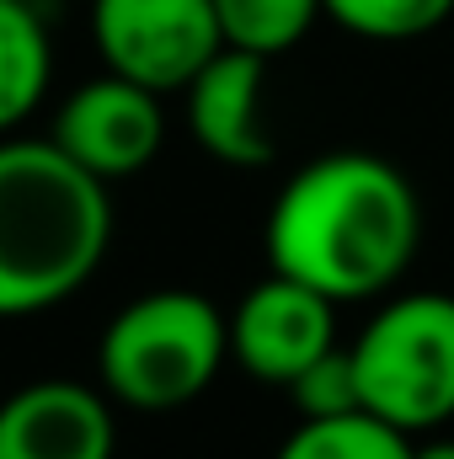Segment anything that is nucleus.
<instances>
[{"instance_id":"423d86ee","label":"nucleus","mask_w":454,"mask_h":459,"mask_svg":"<svg viewBox=\"0 0 454 459\" xmlns=\"http://www.w3.org/2000/svg\"><path fill=\"white\" fill-rule=\"evenodd\" d=\"M54 144L81 171H92L97 182H123V177L144 171L161 155V144H166L161 91H150V86L108 70V75L75 86L59 102Z\"/></svg>"},{"instance_id":"20e7f679","label":"nucleus","mask_w":454,"mask_h":459,"mask_svg":"<svg viewBox=\"0 0 454 459\" xmlns=\"http://www.w3.org/2000/svg\"><path fill=\"white\" fill-rule=\"evenodd\" d=\"M347 352L363 411L401 433H433L454 417V294H396Z\"/></svg>"},{"instance_id":"7ed1b4c3","label":"nucleus","mask_w":454,"mask_h":459,"mask_svg":"<svg viewBox=\"0 0 454 459\" xmlns=\"http://www.w3.org/2000/svg\"><path fill=\"white\" fill-rule=\"evenodd\" d=\"M230 358V316L193 289H155L118 310L97 342L102 390L128 411L193 406Z\"/></svg>"},{"instance_id":"4468645a","label":"nucleus","mask_w":454,"mask_h":459,"mask_svg":"<svg viewBox=\"0 0 454 459\" xmlns=\"http://www.w3.org/2000/svg\"><path fill=\"white\" fill-rule=\"evenodd\" d=\"M300 417H342V411H363V395H358V368H353V352L332 347L321 352L294 385H289Z\"/></svg>"},{"instance_id":"1a4fd4ad","label":"nucleus","mask_w":454,"mask_h":459,"mask_svg":"<svg viewBox=\"0 0 454 459\" xmlns=\"http://www.w3.org/2000/svg\"><path fill=\"white\" fill-rule=\"evenodd\" d=\"M262 81H267V59L230 43L188 81V128L209 160L257 171L278 155L262 123Z\"/></svg>"},{"instance_id":"f8f14e48","label":"nucleus","mask_w":454,"mask_h":459,"mask_svg":"<svg viewBox=\"0 0 454 459\" xmlns=\"http://www.w3.org/2000/svg\"><path fill=\"white\" fill-rule=\"evenodd\" d=\"M214 11L230 48H251L262 59H278L321 22V0H214Z\"/></svg>"},{"instance_id":"dca6fc26","label":"nucleus","mask_w":454,"mask_h":459,"mask_svg":"<svg viewBox=\"0 0 454 459\" xmlns=\"http://www.w3.org/2000/svg\"><path fill=\"white\" fill-rule=\"evenodd\" d=\"M27 5H48V0H27Z\"/></svg>"},{"instance_id":"f03ea898","label":"nucleus","mask_w":454,"mask_h":459,"mask_svg":"<svg viewBox=\"0 0 454 459\" xmlns=\"http://www.w3.org/2000/svg\"><path fill=\"white\" fill-rule=\"evenodd\" d=\"M113 246L108 182L54 139H0V321L65 305Z\"/></svg>"},{"instance_id":"39448f33","label":"nucleus","mask_w":454,"mask_h":459,"mask_svg":"<svg viewBox=\"0 0 454 459\" xmlns=\"http://www.w3.org/2000/svg\"><path fill=\"white\" fill-rule=\"evenodd\" d=\"M92 43L113 75L166 97L225 48V27L214 0H92Z\"/></svg>"},{"instance_id":"f257e3e1","label":"nucleus","mask_w":454,"mask_h":459,"mask_svg":"<svg viewBox=\"0 0 454 459\" xmlns=\"http://www.w3.org/2000/svg\"><path fill=\"white\" fill-rule=\"evenodd\" d=\"M262 246L273 273H289L337 305H358L396 289L417 262L423 204L396 160L332 150L278 187Z\"/></svg>"},{"instance_id":"9d476101","label":"nucleus","mask_w":454,"mask_h":459,"mask_svg":"<svg viewBox=\"0 0 454 459\" xmlns=\"http://www.w3.org/2000/svg\"><path fill=\"white\" fill-rule=\"evenodd\" d=\"M38 11L43 5L0 0V134H11L27 113H38L54 81V48Z\"/></svg>"},{"instance_id":"6e6552de","label":"nucleus","mask_w":454,"mask_h":459,"mask_svg":"<svg viewBox=\"0 0 454 459\" xmlns=\"http://www.w3.org/2000/svg\"><path fill=\"white\" fill-rule=\"evenodd\" d=\"M118 422L108 390L38 379L0 401V459H113Z\"/></svg>"},{"instance_id":"0eeeda50","label":"nucleus","mask_w":454,"mask_h":459,"mask_svg":"<svg viewBox=\"0 0 454 459\" xmlns=\"http://www.w3.org/2000/svg\"><path fill=\"white\" fill-rule=\"evenodd\" d=\"M332 347H337V299L289 273H267L262 283H251L230 316V358L262 385H294Z\"/></svg>"},{"instance_id":"2eb2a0df","label":"nucleus","mask_w":454,"mask_h":459,"mask_svg":"<svg viewBox=\"0 0 454 459\" xmlns=\"http://www.w3.org/2000/svg\"><path fill=\"white\" fill-rule=\"evenodd\" d=\"M412 459H454V438H433V444H412Z\"/></svg>"},{"instance_id":"ddd939ff","label":"nucleus","mask_w":454,"mask_h":459,"mask_svg":"<svg viewBox=\"0 0 454 459\" xmlns=\"http://www.w3.org/2000/svg\"><path fill=\"white\" fill-rule=\"evenodd\" d=\"M321 16L369 43H412L450 22L454 0H321Z\"/></svg>"},{"instance_id":"9b49d317","label":"nucleus","mask_w":454,"mask_h":459,"mask_svg":"<svg viewBox=\"0 0 454 459\" xmlns=\"http://www.w3.org/2000/svg\"><path fill=\"white\" fill-rule=\"evenodd\" d=\"M273 459H412V433L390 428L374 411L300 417V428L278 444Z\"/></svg>"}]
</instances>
